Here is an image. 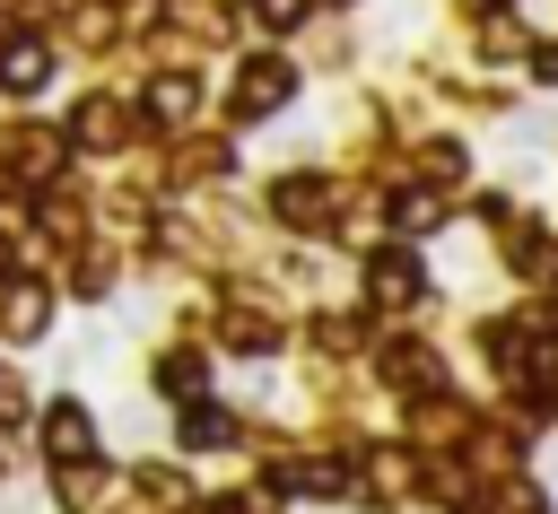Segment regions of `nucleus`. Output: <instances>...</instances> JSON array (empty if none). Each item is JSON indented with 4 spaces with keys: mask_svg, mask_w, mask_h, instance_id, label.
I'll list each match as a JSON object with an SVG mask.
<instances>
[{
    "mask_svg": "<svg viewBox=\"0 0 558 514\" xmlns=\"http://www.w3.org/2000/svg\"><path fill=\"white\" fill-rule=\"evenodd\" d=\"M9 331H44V287H9Z\"/></svg>",
    "mask_w": 558,
    "mask_h": 514,
    "instance_id": "nucleus-4",
    "label": "nucleus"
},
{
    "mask_svg": "<svg viewBox=\"0 0 558 514\" xmlns=\"http://www.w3.org/2000/svg\"><path fill=\"white\" fill-rule=\"evenodd\" d=\"M279 96H288V70H279V61H253V70H244V87H235V105H244V113H262V105H279Z\"/></svg>",
    "mask_w": 558,
    "mask_h": 514,
    "instance_id": "nucleus-2",
    "label": "nucleus"
},
{
    "mask_svg": "<svg viewBox=\"0 0 558 514\" xmlns=\"http://www.w3.org/2000/svg\"><path fill=\"white\" fill-rule=\"evenodd\" d=\"M183 444H227V418H218V409H192V418H183Z\"/></svg>",
    "mask_w": 558,
    "mask_h": 514,
    "instance_id": "nucleus-6",
    "label": "nucleus"
},
{
    "mask_svg": "<svg viewBox=\"0 0 558 514\" xmlns=\"http://www.w3.org/2000/svg\"><path fill=\"white\" fill-rule=\"evenodd\" d=\"M375 305H410V261H401V253L375 261Z\"/></svg>",
    "mask_w": 558,
    "mask_h": 514,
    "instance_id": "nucleus-3",
    "label": "nucleus"
},
{
    "mask_svg": "<svg viewBox=\"0 0 558 514\" xmlns=\"http://www.w3.org/2000/svg\"><path fill=\"white\" fill-rule=\"evenodd\" d=\"M9 78L35 87V78H44V44H9Z\"/></svg>",
    "mask_w": 558,
    "mask_h": 514,
    "instance_id": "nucleus-5",
    "label": "nucleus"
},
{
    "mask_svg": "<svg viewBox=\"0 0 558 514\" xmlns=\"http://www.w3.org/2000/svg\"><path fill=\"white\" fill-rule=\"evenodd\" d=\"M44 444H52L61 462H87V453H96V427H87V409H78V401H61V409L44 418Z\"/></svg>",
    "mask_w": 558,
    "mask_h": 514,
    "instance_id": "nucleus-1",
    "label": "nucleus"
}]
</instances>
